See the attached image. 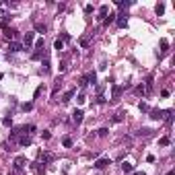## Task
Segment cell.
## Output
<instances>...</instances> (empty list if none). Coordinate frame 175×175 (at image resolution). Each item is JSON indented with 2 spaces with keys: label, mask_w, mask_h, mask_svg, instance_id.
I'll use <instances>...</instances> for the list:
<instances>
[{
  "label": "cell",
  "mask_w": 175,
  "mask_h": 175,
  "mask_svg": "<svg viewBox=\"0 0 175 175\" xmlns=\"http://www.w3.org/2000/svg\"><path fill=\"white\" fill-rule=\"evenodd\" d=\"M21 50H23L21 43H17V41H10V43H8V52H10V54H17V52H21Z\"/></svg>",
  "instance_id": "1"
},
{
  "label": "cell",
  "mask_w": 175,
  "mask_h": 175,
  "mask_svg": "<svg viewBox=\"0 0 175 175\" xmlns=\"http://www.w3.org/2000/svg\"><path fill=\"white\" fill-rule=\"evenodd\" d=\"M91 41H93V35L86 33V35H82V37H80V46H82V48H89V46H91Z\"/></svg>",
  "instance_id": "2"
},
{
  "label": "cell",
  "mask_w": 175,
  "mask_h": 175,
  "mask_svg": "<svg viewBox=\"0 0 175 175\" xmlns=\"http://www.w3.org/2000/svg\"><path fill=\"white\" fill-rule=\"evenodd\" d=\"M142 91H144V95H148V93L152 91V76H148V78H146V82L142 84Z\"/></svg>",
  "instance_id": "3"
},
{
  "label": "cell",
  "mask_w": 175,
  "mask_h": 175,
  "mask_svg": "<svg viewBox=\"0 0 175 175\" xmlns=\"http://www.w3.org/2000/svg\"><path fill=\"white\" fill-rule=\"evenodd\" d=\"M82 116H84V113H82V109H76V111L72 113V120H74V124H76V126L82 122Z\"/></svg>",
  "instance_id": "4"
},
{
  "label": "cell",
  "mask_w": 175,
  "mask_h": 175,
  "mask_svg": "<svg viewBox=\"0 0 175 175\" xmlns=\"http://www.w3.org/2000/svg\"><path fill=\"white\" fill-rule=\"evenodd\" d=\"M122 93H124V86H118V84H116V86H113V93H111V97H113V101H118Z\"/></svg>",
  "instance_id": "5"
},
{
  "label": "cell",
  "mask_w": 175,
  "mask_h": 175,
  "mask_svg": "<svg viewBox=\"0 0 175 175\" xmlns=\"http://www.w3.org/2000/svg\"><path fill=\"white\" fill-rule=\"evenodd\" d=\"M19 144H21V146H29V144H31V136H29V134H23V136L19 138Z\"/></svg>",
  "instance_id": "6"
},
{
  "label": "cell",
  "mask_w": 175,
  "mask_h": 175,
  "mask_svg": "<svg viewBox=\"0 0 175 175\" xmlns=\"http://www.w3.org/2000/svg\"><path fill=\"white\" fill-rule=\"evenodd\" d=\"M150 118H152V120H163V118H165V111L155 109V111H150Z\"/></svg>",
  "instance_id": "7"
},
{
  "label": "cell",
  "mask_w": 175,
  "mask_h": 175,
  "mask_svg": "<svg viewBox=\"0 0 175 175\" xmlns=\"http://www.w3.org/2000/svg\"><path fill=\"white\" fill-rule=\"evenodd\" d=\"M105 17H107V4H103V6L99 8V17H97V19H99V21H103Z\"/></svg>",
  "instance_id": "8"
},
{
  "label": "cell",
  "mask_w": 175,
  "mask_h": 175,
  "mask_svg": "<svg viewBox=\"0 0 175 175\" xmlns=\"http://www.w3.org/2000/svg\"><path fill=\"white\" fill-rule=\"evenodd\" d=\"M33 39H35V33H27V35H25V46H27V48L33 43Z\"/></svg>",
  "instance_id": "9"
},
{
  "label": "cell",
  "mask_w": 175,
  "mask_h": 175,
  "mask_svg": "<svg viewBox=\"0 0 175 175\" xmlns=\"http://www.w3.org/2000/svg\"><path fill=\"white\" fill-rule=\"evenodd\" d=\"M4 35H6L8 39H15V35H17V31H12V29H8V27H4Z\"/></svg>",
  "instance_id": "10"
},
{
  "label": "cell",
  "mask_w": 175,
  "mask_h": 175,
  "mask_svg": "<svg viewBox=\"0 0 175 175\" xmlns=\"http://www.w3.org/2000/svg\"><path fill=\"white\" fill-rule=\"evenodd\" d=\"M107 165H109V161H107V159H101V161H97L95 167H97V169H103V167H107Z\"/></svg>",
  "instance_id": "11"
},
{
  "label": "cell",
  "mask_w": 175,
  "mask_h": 175,
  "mask_svg": "<svg viewBox=\"0 0 175 175\" xmlns=\"http://www.w3.org/2000/svg\"><path fill=\"white\" fill-rule=\"evenodd\" d=\"M74 93H76V91H68L66 95H64V99H62V101H64V103H68V101H70V99L74 97Z\"/></svg>",
  "instance_id": "12"
},
{
  "label": "cell",
  "mask_w": 175,
  "mask_h": 175,
  "mask_svg": "<svg viewBox=\"0 0 175 175\" xmlns=\"http://www.w3.org/2000/svg\"><path fill=\"white\" fill-rule=\"evenodd\" d=\"M122 169H124V173H132V171H134V167L130 165V163H124V165H122Z\"/></svg>",
  "instance_id": "13"
},
{
  "label": "cell",
  "mask_w": 175,
  "mask_h": 175,
  "mask_svg": "<svg viewBox=\"0 0 175 175\" xmlns=\"http://www.w3.org/2000/svg\"><path fill=\"white\" fill-rule=\"evenodd\" d=\"M84 80H89V82H93V84H95V80H97V76H95V72H89V74L84 76Z\"/></svg>",
  "instance_id": "14"
},
{
  "label": "cell",
  "mask_w": 175,
  "mask_h": 175,
  "mask_svg": "<svg viewBox=\"0 0 175 175\" xmlns=\"http://www.w3.org/2000/svg\"><path fill=\"white\" fill-rule=\"evenodd\" d=\"M148 134H150L148 128H142V130H138V132H136V136H148Z\"/></svg>",
  "instance_id": "15"
},
{
  "label": "cell",
  "mask_w": 175,
  "mask_h": 175,
  "mask_svg": "<svg viewBox=\"0 0 175 175\" xmlns=\"http://www.w3.org/2000/svg\"><path fill=\"white\" fill-rule=\"evenodd\" d=\"M35 29H37L39 33H46V31H48V27L43 25V23H37V25H35Z\"/></svg>",
  "instance_id": "16"
},
{
  "label": "cell",
  "mask_w": 175,
  "mask_h": 175,
  "mask_svg": "<svg viewBox=\"0 0 175 175\" xmlns=\"http://www.w3.org/2000/svg\"><path fill=\"white\" fill-rule=\"evenodd\" d=\"M43 163H46V161H52V155H50V152H41V157H39Z\"/></svg>",
  "instance_id": "17"
},
{
  "label": "cell",
  "mask_w": 175,
  "mask_h": 175,
  "mask_svg": "<svg viewBox=\"0 0 175 175\" xmlns=\"http://www.w3.org/2000/svg\"><path fill=\"white\" fill-rule=\"evenodd\" d=\"M54 48H56L58 52H60V50H64V41H62V39H58V41L54 43Z\"/></svg>",
  "instance_id": "18"
},
{
  "label": "cell",
  "mask_w": 175,
  "mask_h": 175,
  "mask_svg": "<svg viewBox=\"0 0 175 175\" xmlns=\"http://www.w3.org/2000/svg\"><path fill=\"white\" fill-rule=\"evenodd\" d=\"M118 25H120V27H126V15H120V19H118Z\"/></svg>",
  "instance_id": "19"
},
{
  "label": "cell",
  "mask_w": 175,
  "mask_h": 175,
  "mask_svg": "<svg viewBox=\"0 0 175 175\" xmlns=\"http://www.w3.org/2000/svg\"><path fill=\"white\" fill-rule=\"evenodd\" d=\"M169 142H171V140H169V136H163V138L159 140V144H161V146H167Z\"/></svg>",
  "instance_id": "20"
},
{
  "label": "cell",
  "mask_w": 175,
  "mask_h": 175,
  "mask_svg": "<svg viewBox=\"0 0 175 175\" xmlns=\"http://www.w3.org/2000/svg\"><path fill=\"white\" fill-rule=\"evenodd\" d=\"M62 144H64V146H66V148H68V146H72V140H70V138L66 136V138H64V140H62Z\"/></svg>",
  "instance_id": "21"
},
{
  "label": "cell",
  "mask_w": 175,
  "mask_h": 175,
  "mask_svg": "<svg viewBox=\"0 0 175 175\" xmlns=\"http://www.w3.org/2000/svg\"><path fill=\"white\" fill-rule=\"evenodd\" d=\"M163 12H165V4H159L157 6V15H163Z\"/></svg>",
  "instance_id": "22"
},
{
  "label": "cell",
  "mask_w": 175,
  "mask_h": 175,
  "mask_svg": "<svg viewBox=\"0 0 175 175\" xmlns=\"http://www.w3.org/2000/svg\"><path fill=\"white\" fill-rule=\"evenodd\" d=\"M99 136H107V128H101L99 130Z\"/></svg>",
  "instance_id": "23"
},
{
  "label": "cell",
  "mask_w": 175,
  "mask_h": 175,
  "mask_svg": "<svg viewBox=\"0 0 175 175\" xmlns=\"http://www.w3.org/2000/svg\"><path fill=\"white\" fill-rule=\"evenodd\" d=\"M31 107H33V103H25V105H23V109H25V111H29Z\"/></svg>",
  "instance_id": "24"
},
{
  "label": "cell",
  "mask_w": 175,
  "mask_h": 175,
  "mask_svg": "<svg viewBox=\"0 0 175 175\" xmlns=\"http://www.w3.org/2000/svg\"><path fill=\"white\" fill-rule=\"evenodd\" d=\"M134 175H146V173H144V171H136Z\"/></svg>",
  "instance_id": "25"
},
{
  "label": "cell",
  "mask_w": 175,
  "mask_h": 175,
  "mask_svg": "<svg viewBox=\"0 0 175 175\" xmlns=\"http://www.w3.org/2000/svg\"><path fill=\"white\" fill-rule=\"evenodd\" d=\"M0 80H2V74H0Z\"/></svg>",
  "instance_id": "26"
}]
</instances>
